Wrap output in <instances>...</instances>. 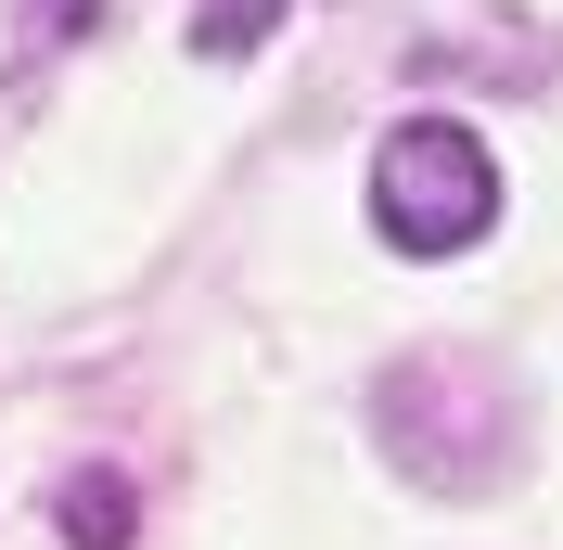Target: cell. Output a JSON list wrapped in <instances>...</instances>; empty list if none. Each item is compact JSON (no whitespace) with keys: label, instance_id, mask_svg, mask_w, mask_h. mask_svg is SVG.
Here are the masks:
<instances>
[{"label":"cell","instance_id":"cell-1","mask_svg":"<svg viewBox=\"0 0 563 550\" xmlns=\"http://www.w3.org/2000/svg\"><path fill=\"white\" fill-rule=\"evenodd\" d=\"M372 422H385V448L410 461L422 486H449V499H461L449 448H474V486H499V474H512V436H526L512 384H499L474 345H410V359L372 384Z\"/></svg>","mask_w":563,"mask_h":550},{"label":"cell","instance_id":"cell-2","mask_svg":"<svg viewBox=\"0 0 563 550\" xmlns=\"http://www.w3.org/2000/svg\"><path fill=\"white\" fill-rule=\"evenodd\" d=\"M372 218H385L397 256H461V243L499 231V154L461 116H397L385 154H372Z\"/></svg>","mask_w":563,"mask_h":550},{"label":"cell","instance_id":"cell-3","mask_svg":"<svg viewBox=\"0 0 563 550\" xmlns=\"http://www.w3.org/2000/svg\"><path fill=\"white\" fill-rule=\"evenodd\" d=\"M65 538L77 550H115V538H129V486H115V474H77L65 486Z\"/></svg>","mask_w":563,"mask_h":550},{"label":"cell","instance_id":"cell-4","mask_svg":"<svg viewBox=\"0 0 563 550\" xmlns=\"http://www.w3.org/2000/svg\"><path fill=\"white\" fill-rule=\"evenodd\" d=\"M282 0H206V13H192V52H218V65H231V52H256V26H269Z\"/></svg>","mask_w":563,"mask_h":550}]
</instances>
